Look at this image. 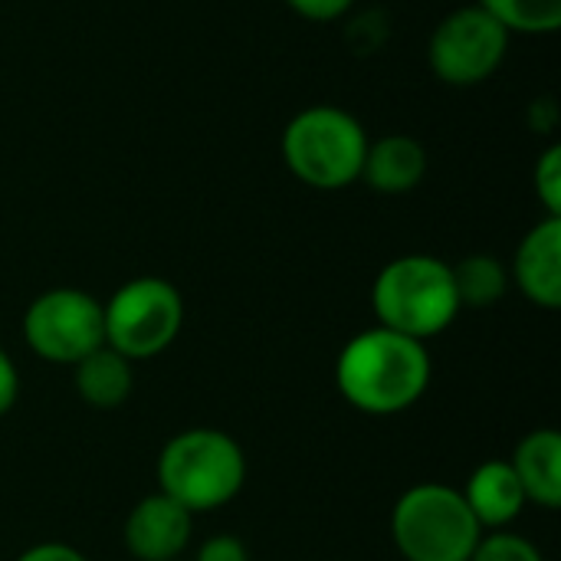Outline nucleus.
I'll list each match as a JSON object with an SVG mask.
<instances>
[{"instance_id": "f257e3e1", "label": "nucleus", "mask_w": 561, "mask_h": 561, "mask_svg": "<svg viewBox=\"0 0 561 561\" xmlns=\"http://www.w3.org/2000/svg\"><path fill=\"white\" fill-rule=\"evenodd\" d=\"M434 362L424 342L385 325L348 339L335 358V388L362 414L394 417L414 408L431 388Z\"/></svg>"}, {"instance_id": "f03ea898", "label": "nucleus", "mask_w": 561, "mask_h": 561, "mask_svg": "<svg viewBox=\"0 0 561 561\" xmlns=\"http://www.w3.org/2000/svg\"><path fill=\"white\" fill-rule=\"evenodd\" d=\"M158 493L181 503L191 516L233 503L247 486L243 447L217 427H191L174 434L154 463Z\"/></svg>"}, {"instance_id": "7ed1b4c3", "label": "nucleus", "mask_w": 561, "mask_h": 561, "mask_svg": "<svg viewBox=\"0 0 561 561\" xmlns=\"http://www.w3.org/2000/svg\"><path fill=\"white\" fill-rule=\"evenodd\" d=\"M378 325L427 342L444 335L460 316L454 270L440 256L408 253L381 266L371 286Z\"/></svg>"}, {"instance_id": "20e7f679", "label": "nucleus", "mask_w": 561, "mask_h": 561, "mask_svg": "<svg viewBox=\"0 0 561 561\" xmlns=\"http://www.w3.org/2000/svg\"><path fill=\"white\" fill-rule=\"evenodd\" d=\"M368 135L339 105H309L283 128V161L289 174L316 191H342L362 178Z\"/></svg>"}, {"instance_id": "39448f33", "label": "nucleus", "mask_w": 561, "mask_h": 561, "mask_svg": "<svg viewBox=\"0 0 561 561\" xmlns=\"http://www.w3.org/2000/svg\"><path fill=\"white\" fill-rule=\"evenodd\" d=\"M483 529L447 483H414L391 510V542L404 561H470Z\"/></svg>"}, {"instance_id": "423d86ee", "label": "nucleus", "mask_w": 561, "mask_h": 561, "mask_svg": "<svg viewBox=\"0 0 561 561\" xmlns=\"http://www.w3.org/2000/svg\"><path fill=\"white\" fill-rule=\"evenodd\" d=\"M105 345L128 362L164 355L184 325V299L161 276H135L102 302Z\"/></svg>"}, {"instance_id": "0eeeda50", "label": "nucleus", "mask_w": 561, "mask_h": 561, "mask_svg": "<svg viewBox=\"0 0 561 561\" xmlns=\"http://www.w3.org/2000/svg\"><path fill=\"white\" fill-rule=\"evenodd\" d=\"M26 348L49 365H76L105 345L102 302L76 286L39 293L23 312Z\"/></svg>"}, {"instance_id": "6e6552de", "label": "nucleus", "mask_w": 561, "mask_h": 561, "mask_svg": "<svg viewBox=\"0 0 561 561\" xmlns=\"http://www.w3.org/2000/svg\"><path fill=\"white\" fill-rule=\"evenodd\" d=\"M510 53L506 26L490 16L480 3L450 10L431 33L427 62L447 85L486 82Z\"/></svg>"}, {"instance_id": "1a4fd4ad", "label": "nucleus", "mask_w": 561, "mask_h": 561, "mask_svg": "<svg viewBox=\"0 0 561 561\" xmlns=\"http://www.w3.org/2000/svg\"><path fill=\"white\" fill-rule=\"evenodd\" d=\"M194 516L164 493L138 500L125 519V549L138 561H174L191 546Z\"/></svg>"}, {"instance_id": "9d476101", "label": "nucleus", "mask_w": 561, "mask_h": 561, "mask_svg": "<svg viewBox=\"0 0 561 561\" xmlns=\"http://www.w3.org/2000/svg\"><path fill=\"white\" fill-rule=\"evenodd\" d=\"M516 289L539 309H561V217H542L516 247Z\"/></svg>"}, {"instance_id": "9b49d317", "label": "nucleus", "mask_w": 561, "mask_h": 561, "mask_svg": "<svg viewBox=\"0 0 561 561\" xmlns=\"http://www.w3.org/2000/svg\"><path fill=\"white\" fill-rule=\"evenodd\" d=\"M460 496L470 506V513H473V519L480 523L483 533L510 529L523 516V510L529 506V500L523 493V483L513 473L510 460H486V463H480L470 473V480L460 490Z\"/></svg>"}, {"instance_id": "f8f14e48", "label": "nucleus", "mask_w": 561, "mask_h": 561, "mask_svg": "<svg viewBox=\"0 0 561 561\" xmlns=\"http://www.w3.org/2000/svg\"><path fill=\"white\" fill-rule=\"evenodd\" d=\"M427 174V151L411 135H385L378 141H368L362 178L378 194H408L414 191Z\"/></svg>"}, {"instance_id": "ddd939ff", "label": "nucleus", "mask_w": 561, "mask_h": 561, "mask_svg": "<svg viewBox=\"0 0 561 561\" xmlns=\"http://www.w3.org/2000/svg\"><path fill=\"white\" fill-rule=\"evenodd\" d=\"M513 473L523 483V493L533 506L539 510H559L561 506V437L559 431L542 427L529 431L513 457H510Z\"/></svg>"}, {"instance_id": "4468645a", "label": "nucleus", "mask_w": 561, "mask_h": 561, "mask_svg": "<svg viewBox=\"0 0 561 561\" xmlns=\"http://www.w3.org/2000/svg\"><path fill=\"white\" fill-rule=\"evenodd\" d=\"M125 355H118L115 348L102 345L92 355H85L82 362L72 365V385L76 394L85 408L92 411H115L131 398L135 388V375Z\"/></svg>"}, {"instance_id": "2eb2a0df", "label": "nucleus", "mask_w": 561, "mask_h": 561, "mask_svg": "<svg viewBox=\"0 0 561 561\" xmlns=\"http://www.w3.org/2000/svg\"><path fill=\"white\" fill-rule=\"evenodd\" d=\"M450 270H454V286H457L460 309H490L510 289V270L490 253L463 256Z\"/></svg>"}, {"instance_id": "dca6fc26", "label": "nucleus", "mask_w": 561, "mask_h": 561, "mask_svg": "<svg viewBox=\"0 0 561 561\" xmlns=\"http://www.w3.org/2000/svg\"><path fill=\"white\" fill-rule=\"evenodd\" d=\"M490 16H496L506 33L546 36L561 26V0H477Z\"/></svg>"}, {"instance_id": "f3484780", "label": "nucleus", "mask_w": 561, "mask_h": 561, "mask_svg": "<svg viewBox=\"0 0 561 561\" xmlns=\"http://www.w3.org/2000/svg\"><path fill=\"white\" fill-rule=\"evenodd\" d=\"M470 561H546L542 552L526 539V536H516L510 529H500V533H483L480 546L473 549Z\"/></svg>"}, {"instance_id": "a211bd4d", "label": "nucleus", "mask_w": 561, "mask_h": 561, "mask_svg": "<svg viewBox=\"0 0 561 561\" xmlns=\"http://www.w3.org/2000/svg\"><path fill=\"white\" fill-rule=\"evenodd\" d=\"M536 197L546 207V217H561V145H549L533 171Z\"/></svg>"}, {"instance_id": "6ab92c4d", "label": "nucleus", "mask_w": 561, "mask_h": 561, "mask_svg": "<svg viewBox=\"0 0 561 561\" xmlns=\"http://www.w3.org/2000/svg\"><path fill=\"white\" fill-rule=\"evenodd\" d=\"M191 561H250V552L237 536L224 533V536H210L207 542H201L197 556Z\"/></svg>"}, {"instance_id": "aec40b11", "label": "nucleus", "mask_w": 561, "mask_h": 561, "mask_svg": "<svg viewBox=\"0 0 561 561\" xmlns=\"http://www.w3.org/2000/svg\"><path fill=\"white\" fill-rule=\"evenodd\" d=\"M293 13L306 16V20H316V23H329V20H339L352 10L355 0H283Z\"/></svg>"}, {"instance_id": "412c9836", "label": "nucleus", "mask_w": 561, "mask_h": 561, "mask_svg": "<svg viewBox=\"0 0 561 561\" xmlns=\"http://www.w3.org/2000/svg\"><path fill=\"white\" fill-rule=\"evenodd\" d=\"M16 398H20V375L13 358L0 348V417L13 411Z\"/></svg>"}, {"instance_id": "4be33fe9", "label": "nucleus", "mask_w": 561, "mask_h": 561, "mask_svg": "<svg viewBox=\"0 0 561 561\" xmlns=\"http://www.w3.org/2000/svg\"><path fill=\"white\" fill-rule=\"evenodd\" d=\"M13 561H89L79 549L66 546V542H39L26 552H20Z\"/></svg>"}, {"instance_id": "5701e85b", "label": "nucleus", "mask_w": 561, "mask_h": 561, "mask_svg": "<svg viewBox=\"0 0 561 561\" xmlns=\"http://www.w3.org/2000/svg\"><path fill=\"white\" fill-rule=\"evenodd\" d=\"M174 561H184V559H174Z\"/></svg>"}]
</instances>
